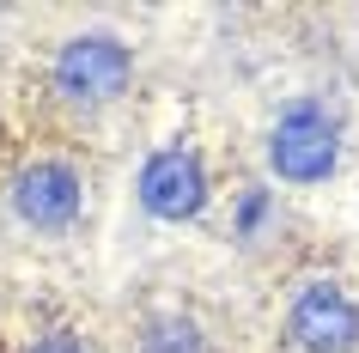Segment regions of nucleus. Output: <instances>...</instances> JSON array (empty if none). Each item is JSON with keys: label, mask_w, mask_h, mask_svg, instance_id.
Wrapping results in <instances>:
<instances>
[{"label": "nucleus", "mask_w": 359, "mask_h": 353, "mask_svg": "<svg viewBox=\"0 0 359 353\" xmlns=\"http://www.w3.org/2000/svg\"><path fill=\"white\" fill-rule=\"evenodd\" d=\"M341 134L335 122L317 110V104H292V110L274 122V140H268V165L280 171L286 183H323L335 171Z\"/></svg>", "instance_id": "1"}, {"label": "nucleus", "mask_w": 359, "mask_h": 353, "mask_svg": "<svg viewBox=\"0 0 359 353\" xmlns=\"http://www.w3.org/2000/svg\"><path fill=\"white\" fill-rule=\"evenodd\" d=\"M128 74H134V55L116 37H104V31L74 37L55 55V92L74 98V104H110V98H122Z\"/></svg>", "instance_id": "2"}, {"label": "nucleus", "mask_w": 359, "mask_h": 353, "mask_svg": "<svg viewBox=\"0 0 359 353\" xmlns=\"http://www.w3.org/2000/svg\"><path fill=\"white\" fill-rule=\"evenodd\" d=\"M140 207L152 220H195L208 207V165L183 147H165L140 165Z\"/></svg>", "instance_id": "3"}, {"label": "nucleus", "mask_w": 359, "mask_h": 353, "mask_svg": "<svg viewBox=\"0 0 359 353\" xmlns=\"http://www.w3.org/2000/svg\"><path fill=\"white\" fill-rule=\"evenodd\" d=\"M286 329L304 353H347L359 341V305L341 293L335 280H311L299 298H292V317Z\"/></svg>", "instance_id": "4"}, {"label": "nucleus", "mask_w": 359, "mask_h": 353, "mask_svg": "<svg viewBox=\"0 0 359 353\" xmlns=\"http://www.w3.org/2000/svg\"><path fill=\"white\" fill-rule=\"evenodd\" d=\"M13 207H19L25 225H37V232H61V225L79 220V177L55 159H37V165L19 171V183H13Z\"/></svg>", "instance_id": "5"}, {"label": "nucleus", "mask_w": 359, "mask_h": 353, "mask_svg": "<svg viewBox=\"0 0 359 353\" xmlns=\"http://www.w3.org/2000/svg\"><path fill=\"white\" fill-rule=\"evenodd\" d=\"M140 353H201V335H195L189 317H158L140 341Z\"/></svg>", "instance_id": "6"}, {"label": "nucleus", "mask_w": 359, "mask_h": 353, "mask_svg": "<svg viewBox=\"0 0 359 353\" xmlns=\"http://www.w3.org/2000/svg\"><path fill=\"white\" fill-rule=\"evenodd\" d=\"M31 353H86V341H79V335H67V329H55V335H43Z\"/></svg>", "instance_id": "7"}]
</instances>
